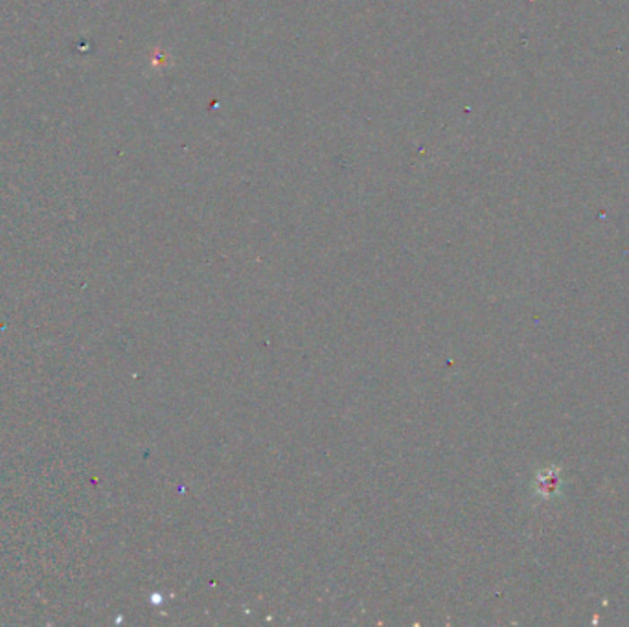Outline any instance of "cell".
Returning a JSON list of instances; mask_svg holds the SVG:
<instances>
[{
  "instance_id": "cell-1",
  "label": "cell",
  "mask_w": 629,
  "mask_h": 627,
  "mask_svg": "<svg viewBox=\"0 0 629 627\" xmlns=\"http://www.w3.org/2000/svg\"><path fill=\"white\" fill-rule=\"evenodd\" d=\"M539 484V492L545 493V495H552V493H556L558 492V486H560V478L556 475V471L554 469H548L543 473L541 476V481H537Z\"/></svg>"
}]
</instances>
